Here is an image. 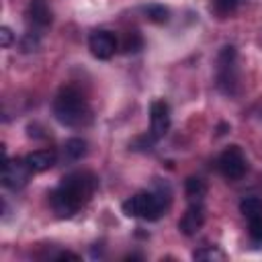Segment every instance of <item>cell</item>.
<instances>
[{"instance_id":"1","label":"cell","mask_w":262,"mask_h":262,"mask_svg":"<svg viewBox=\"0 0 262 262\" xmlns=\"http://www.w3.org/2000/svg\"><path fill=\"white\" fill-rule=\"evenodd\" d=\"M96 178L90 172H72L61 178V182L51 190L49 203L57 217H72L78 213L94 194Z\"/></svg>"},{"instance_id":"2","label":"cell","mask_w":262,"mask_h":262,"mask_svg":"<svg viewBox=\"0 0 262 262\" xmlns=\"http://www.w3.org/2000/svg\"><path fill=\"white\" fill-rule=\"evenodd\" d=\"M53 115L66 127H82L90 121V106L78 88L66 86L53 98Z\"/></svg>"},{"instance_id":"3","label":"cell","mask_w":262,"mask_h":262,"mask_svg":"<svg viewBox=\"0 0 262 262\" xmlns=\"http://www.w3.org/2000/svg\"><path fill=\"white\" fill-rule=\"evenodd\" d=\"M168 205H170V192H166V194H164V190L137 192L123 203V213L127 217H139L145 221H156L164 215Z\"/></svg>"},{"instance_id":"4","label":"cell","mask_w":262,"mask_h":262,"mask_svg":"<svg viewBox=\"0 0 262 262\" xmlns=\"http://www.w3.org/2000/svg\"><path fill=\"white\" fill-rule=\"evenodd\" d=\"M235 47L225 45L217 57V86L221 92L233 96L237 92V63H235Z\"/></svg>"},{"instance_id":"5","label":"cell","mask_w":262,"mask_h":262,"mask_svg":"<svg viewBox=\"0 0 262 262\" xmlns=\"http://www.w3.org/2000/svg\"><path fill=\"white\" fill-rule=\"evenodd\" d=\"M217 168H219V172H221L223 178H227V180H239L246 174V170H248V160H246L242 147L239 145L225 147L219 154V158H217Z\"/></svg>"},{"instance_id":"6","label":"cell","mask_w":262,"mask_h":262,"mask_svg":"<svg viewBox=\"0 0 262 262\" xmlns=\"http://www.w3.org/2000/svg\"><path fill=\"white\" fill-rule=\"evenodd\" d=\"M31 174H33V170L29 168L27 160H20V158L8 160L6 158V162L2 164V184L6 188H10V190L23 188L29 182Z\"/></svg>"},{"instance_id":"7","label":"cell","mask_w":262,"mask_h":262,"mask_svg":"<svg viewBox=\"0 0 262 262\" xmlns=\"http://www.w3.org/2000/svg\"><path fill=\"white\" fill-rule=\"evenodd\" d=\"M88 49L96 59H111L117 51V37L111 31H94L88 37Z\"/></svg>"},{"instance_id":"8","label":"cell","mask_w":262,"mask_h":262,"mask_svg":"<svg viewBox=\"0 0 262 262\" xmlns=\"http://www.w3.org/2000/svg\"><path fill=\"white\" fill-rule=\"evenodd\" d=\"M149 121H151V129L149 133L156 139H162L168 129H170V106L166 100H154L149 106Z\"/></svg>"},{"instance_id":"9","label":"cell","mask_w":262,"mask_h":262,"mask_svg":"<svg viewBox=\"0 0 262 262\" xmlns=\"http://www.w3.org/2000/svg\"><path fill=\"white\" fill-rule=\"evenodd\" d=\"M205 223V209L201 203H190V207L184 211L182 219L178 221V229L184 235H194Z\"/></svg>"},{"instance_id":"10","label":"cell","mask_w":262,"mask_h":262,"mask_svg":"<svg viewBox=\"0 0 262 262\" xmlns=\"http://www.w3.org/2000/svg\"><path fill=\"white\" fill-rule=\"evenodd\" d=\"M27 16L35 29H45L51 25V10H49L45 0H31Z\"/></svg>"},{"instance_id":"11","label":"cell","mask_w":262,"mask_h":262,"mask_svg":"<svg viewBox=\"0 0 262 262\" xmlns=\"http://www.w3.org/2000/svg\"><path fill=\"white\" fill-rule=\"evenodd\" d=\"M25 160L33 172H45L57 162V154L53 149H37V151H31Z\"/></svg>"},{"instance_id":"12","label":"cell","mask_w":262,"mask_h":262,"mask_svg":"<svg viewBox=\"0 0 262 262\" xmlns=\"http://www.w3.org/2000/svg\"><path fill=\"white\" fill-rule=\"evenodd\" d=\"M184 190H186V196L190 199V203H201L203 196L207 194V184L199 176H188L184 182Z\"/></svg>"},{"instance_id":"13","label":"cell","mask_w":262,"mask_h":262,"mask_svg":"<svg viewBox=\"0 0 262 262\" xmlns=\"http://www.w3.org/2000/svg\"><path fill=\"white\" fill-rule=\"evenodd\" d=\"M86 151H88V145H86V141L84 139H80V137H70L68 141H66V145H63V156L68 158V160H82L84 156H86Z\"/></svg>"},{"instance_id":"14","label":"cell","mask_w":262,"mask_h":262,"mask_svg":"<svg viewBox=\"0 0 262 262\" xmlns=\"http://www.w3.org/2000/svg\"><path fill=\"white\" fill-rule=\"evenodd\" d=\"M141 10L151 23H168V18H170V10L162 4H147Z\"/></svg>"},{"instance_id":"15","label":"cell","mask_w":262,"mask_h":262,"mask_svg":"<svg viewBox=\"0 0 262 262\" xmlns=\"http://www.w3.org/2000/svg\"><path fill=\"white\" fill-rule=\"evenodd\" d=\"M239 0H211V10L219 16V18H227L235 12Z\"/></svg>"},{"instance_id":"16","label":"cell","mask_w":262,"mask_h":262,"mask_svg":"<svg viewBox=\"0 0 262 262\" xmlns=\"http://www.w3.org/2000/svg\"><path fill=\"white\" fill-rule=\"evenodd\" d=\"M248 219V233L252 237V242L256 244H262V211L260 213H254Z\"/></svg>"},{"instance_id":"17","label":"cell","mask_w":262,"mask_h":262,"mask_svg":"<svg viewBox=\"0 0 262 262\" xmlns=\"http://www.w3.org/2000/svg\"><path fill=\"white\" fill-rule=\"evenodd\" d=\"M239 211H242L244 217H250L254 213H260L262 211V199H258V196H246L239 203Z\"/></svg>"},{"instance_id":"18","label":"cell","mask_w":262,"mask_h":262,"mask_svg":"<svg viewBox=\"0 0 262 262\" xmlns=\"http://www.w3.org/2000/svg\"><path fill=\"white\" fill-rule=\"evenodd\" d=\"M141 45H143V41H141L139 33L131 31V33H127V35H125V41H123V49H125L127 53H135V51H139V49H141Z\"/></svg>"},{"instance_id":"19","label":"cell","mask_w":262,"mask_h":262,"mask_svg":"<svg viewBox=\"0 0 262 262\" xmlns=\"http://www.w3.org/2000/svg\"><path fill=\"white\" fill-rule=\"evenodd\" d=\"M192 258H194V260H221V258H223V254H221L217 248L209 246V248L196 250V252L192 254Z\"/></svg>"},{"instance_id":"20","label":"cell","mask_w":262,"mask_h":262,"mask_svg":"<svg viewBox=\"0 0 262 262\" xmlns=\"http://www.w3.org/2000/svg\"><path fill=\"white\" fill-rule=\"evenodd\" d=\"M39 47V39H37V33L29 31L25 37H23V51H35Z\"/></svg>"},{"instance_id":"21","label":"cell","mask_w":262,"mask_h":262,"mask_svg":"<svg viewBox=\"0 0 262 262\" xmlns=\"http://www.w3.org/2000/svg\"><path fill=\"white\" fill-rule=\"evenodd\" d=\"M12 31L8 29V27H0V45L2 47H8L10 43H12Z\"/></svg>"},{"instance_id":"22","label":"cell","mask_w":262,"mask_h":262,"mask_svg":"<svg viewBox=\"0 0 262 262\" xmlns=\"http://www.w3.org/2000/svg\"><path fill=\"white\" fill-rule=\"evenodd\" d=\"M80 256L78 254H72V252H61L59 256H57V260H78Z\"/></svg>"}]
</instances>
